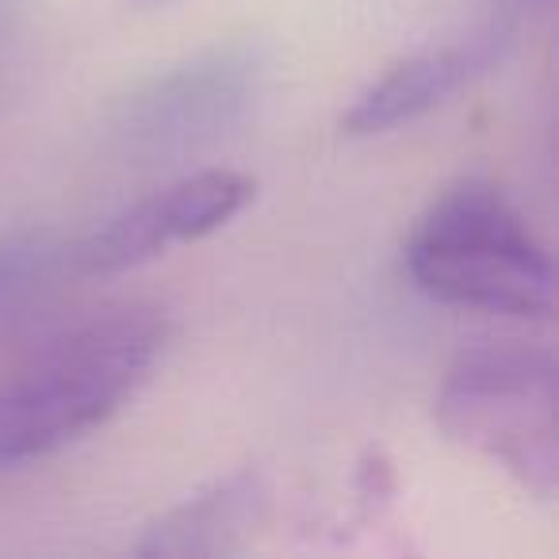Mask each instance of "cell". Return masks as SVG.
<instances>
[{
    "mask_svg": "<svg viewBox=\"0 0 559 559\" xmlns=\"http://www.w3.org/2000/svg\"><path fill=\"white\" fill-rule=\"evenodd\" d=\"M169 314L123 304L66 326L0 380V472L58 456L111 421L154 376Z\"/></svg>",
    "mask_w": 559,
    "mask_h": 559,
    "instance_id": "1",
    "label": "cell"
},
{
    "mask_svg": "<svg viewBox=\"0 0 559 559\" xmlns=\"http://www.w3.org/2000/svg\"><path fill=\"white\" fill-rule=\"evenodd\" d=\"M403 261L418 292L502 319H548L556 272L544 241L490 180H456L411 226Z\"/></svg>",
    "mask_w": 559,
    "mask_h": 559,
    "instance_id": "2",
    "label": "cell"
},
{
    "mask_svg": "<svg viewBox=\"0 0 559 559\" xmlns=\"http://www.w3.org/2000/svg\"><path fill=\"white\" fill-rule=\"evenodd\" d=\"M437 426L533 498H556V365L544 349L475 345L460 353L437 391Z\"/></svg>",
    "mask_w": 559,
    "mask_h": 559,
    "instance_id": "3",
    "label": "cell"
},
{
    "mask_svg": "<svg viewBox=\"0 0 559 559\" xmlns=\"http://www.w3.org/2000/svg\"><path fill=\"white\" fill-rule=\"evenodd\" d=\"M261 85V47H203L157 70L111 108L108 146L131 165H162L200 154L246 123Z\"/></svg>",
    "mask_w": 559,
    "mask_h": 559,
    "instance_id": "4",
    "label": "cell"
},
{
    "mask_svg": "<svg viewBox=\"0 0 559 559\" xmlns=\"http://www.w3.org/2000/svg\"><path fill=\"white\" fill-rule=\"evenodd\" d=\"M257 185L246 173L203 169L150 192L146 200L116 211L78 246H70V269L78 276H116L139 269L173 246L200 241L223 230L253 203Z\"/></svg>",
    "mask_w": 559,
    "mask_h": 559,
    "instance_id": "5",
    "label": "cell"
},
{
    "mask_svg": "<svg viewBox=\"0 0 559 559\" xmlns=\"http://www.w3.org/2000/svg\"><path fill=\"white\" fill-rule=\"evenodd\" d=\"M502 50V27H483V32L467 35L460 43H444V47H429L421 55L403 58L383 78L360 88L357 100L345 108L342 131L349 139H376V134L399 131V127L429 116L449 96L472 85L475 78L495 70Z\"/></svg>",
    "mask_w": 559,
    "mask_h": 559,
    "instance_id": "6",
    "label": "cell"
},
{
    "mask_svg": "<svg viewBox=\"0 0 559 559\" xmlns=\"http://www.w3.org/2000/svg\"><path fill=\"white\" fill-rule=\"evenodd\" d=\"M264 483L253 472H230L154 518L134 551L142 556H226L238 551L249 528L261 521Z\"/></svg>",
    "mask_w": 559,
    "mask_h": 559,
    "instance_id": "7",
    "label": "cell"
},
{
    "mask_svg": "<svg viewBox=\"0 0 559 559\" xmlns=\"http://www.w3.org/2000/svg\"><path fill=\"white\" fill-rule=\"evenodd\" d=\"M70 269V246L50 230H16L0 238V330L20 322Z\"/></svg>",
    "mask_w": 559,
    "mask_h": 559,
    "instance_id": "8",
    "label": "cell"
},
{
    "mask_svg": "<svg viewBox=\"0 0 559 559\" xmlns=\"http://www.w3.org/2000/svg\"><path fill=\"white\" fill-rule=\"evenodd\" d=\"M24 20H27V0H0V58H4V50L20 35Z\"/></svg>",
    "mask_w": 559,
    "mask_h": 559,
    "instance_id": "9",
    "label": "cell"
},
{
    "mask_svg": "<svg viewBox=\"0 0 559 559\" xmlns=\"http://www.w3.org/2000/svg\"><path fill=\"white\" fill-rule=\"evenodd\" d=\"M134 12H162V9H173V4H180V0H127Z\"/></svg>",
    "mask_w": 559,
    "mask_h": 559,
    "instance_id": "10",
    "label": "cell"
},
{
    "mask_svg": "<svg viewBox=\"0 0 559 559\" xmlns=\"http://www.w3.org/2000/svg\"><path fill=\"white\" fill-rule=\"evenodd\" d=\"M536 4H548V0H536Z\"/></svg>",
    "mask_w": 559,
    "mask_h": 559,
    "instance_id": "11",
    "label": "cell"
}]
</instances>
